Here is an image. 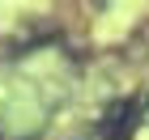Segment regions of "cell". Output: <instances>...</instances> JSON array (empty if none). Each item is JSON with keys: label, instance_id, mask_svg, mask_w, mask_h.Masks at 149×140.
<instances>
[{"label": "cell", "instance_id": "1", "mask_svg": "<svg viewBox=\"0 0 149 140\" xmlns=\"http://www.w3.org/2000/svg\"><path fill=\"white\" fill-rule=\"evenodd\" d=\"M132 106H115L111 115L102 119V128H98V140H128L132 136Z\"/></svg>", "mask_w": 149, "mask_h": 140}]
</instances>
